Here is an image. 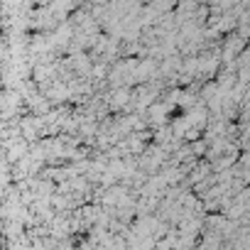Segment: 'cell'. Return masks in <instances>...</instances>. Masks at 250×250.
<instances>
[{"label":"cell","instance_id":"6da1fadb","mask_svg":"<svg viewBox=\"0 0 250 250\" xmlns=\"http://www.w3.org/2000/svg\"><path fill=\"white\" fill-rule=\"evenodd\" d=\"M243 44H245V37L238 35V37H230L226 42V49H223V62H233L240 52H243Z\"/></svg>","mask_w":250,"mask_h":250}]
</instances>
